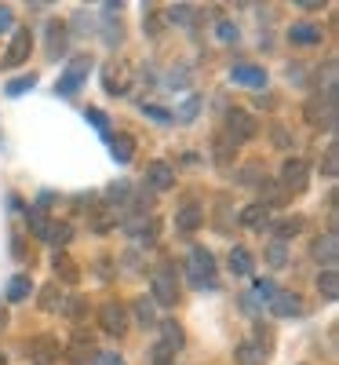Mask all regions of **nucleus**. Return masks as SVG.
<instances>
[{"instance_id":"obj_35","label":"nucleus","mask_w":339,"mask_h":365,"mask_svg":"<svg viewBox=\"0 0 339 365\" xmlns=\"http://www.w3.org/2000/svg\"><path fill=\"white\" fill-rule=\"evenodd\" d=\"M29 292H33V282H29L26 274H15V278L8 282V299H11V303H22V299H29Z\"/></svg>"},{"instance_id":"obj_9","label":"nucleus","mask_w":339,"mask_h":365,"mask_svg":"<svg viewBox=\"0 0 339 365\" xmlns=\"http://www.w3.org/2000/svg\"><path fill=\"white\" fill-rule=\"evenodd\" d=\"M120 223H125V230H128V237L135 241V245H153V241H157V220H153V212L150 216L132 212V216H125Z\"/></svg>"},{"instance_id":"obj_5","label":"nucleus","mask_w":339,"mask_h":365,"mask_svg":"<svg viewBox=\"0 0 339 365\" xmlns=\"http://www.w3.org/2000/svg\"><path fill=\"white\" fill-rule=\"evenodd\" d=\"M99 329L106 332V336H128V329H132V314H128V303H120V299H103V307H99Z\"/></svg>"},{"instance_id":"obj_4","label":"nucleus","mask_w":339,"mask_h":365,"mask_svg":"<svg viewBox=\"0 0 339 365\" xmlns=\"http://www.w3.org/2000/svg\"><path fill=\"white\" fill-rule=\"evenodd\" d=\"M277 182H281V190L292 197V194H303L306 187H311V161L292 154L281 161V172H277Z\"/></svg>"},{"instance_id":"obj_27","label":"nucleus","mask_w":339,"mask_h":365,"mask_svg":"<svg viewBox=\"0 0 339 365\" xmlns=\"http://www.w3.org/2000/svg\"><path fill=\"white\" fill-rule=\"evenodd\" d=\"M230 270L237 274V278H252L256 259H252V252L244 249V245H234V249H230Z\"/></svg>"},{"instance_id":"obj_43","label":"nucleus","mask_w":339,"mask_h":365,"mask_svg":"<svg viewBox=\"0 0 339 365\" xmlns=\"http://www.w3.org/2000/svg\"><path fill=\"white\" fill-rule=\"evenodd\" d=\"M197 110H201V96H190L187 103H182V106L175 110V117H172V120H194V117H197Z\"/></svg>"},{"instance_id":"obj_14","label":"nucleus","mask_w":339,"mask_h":365,"mask_svg":"<svg viewBox=\"0 0 339 365\" xmlns=\"http://www.w3.org/2000/svg\"><path fill=\"white\" fill-rule=\"evenodd\" d=\"M44 44H48V58H63L66 55V48H70V26L66 22H58V19H51L48 26H44Z\"/></svg>"},{"instance_id":"obj_11","label":"nucleus","mask_w":339,"mask_h":365,"mask_svg":"<svg viewBox=\"0 0 339 365\" xmlns=\"http://www.w3.org/2000/svg\"><path fill=\"white\" fill-rule=\"evenodd\" d=\"M142 182H146V190H150V194H165V190H172V187H175V165H168V161H150Z\"/></svg>"},{"instance_id":"obj_31","label":"nucleus","mask_w":339,"mask_h":365,"mask_svg":"<svg viewBox=\"0 0 339 365\" xmlns=\"http://www.w3.org/2000/svg\"><path fill=\"white\" fill-rule=\"evenodd\" d=\"M234 179L241 182V187H259V182L266 179V172H263V165H259V161H249V165L234 168Z\"/></svg>"},{"instance_id":"obj_13","label":"nucleus","mask_w":339,"mask_h":365,"mask_svg":"<svg viewBox=\"0 0 339 365\" xmlns=\"http://www.w3.org/2000/svg\"><path fill=\"white\" fill-rule=\"evenodd\" d=\"M266 307H270L273 318H299L306 311V303H303L299 292H273V299L266 303Z\"/></svg>"},{"instance_id":"obj_6","label":"nucleus","mask_w":339,"mask_h":365,"mask_svg":"<svg viewBox=\"0 0 339 365\" xmlns=\"http://www.w3.org/2000/svg\"><path fill=\"white\" fill-rule=\"evenodd\" d=\"M29 51H33V34H29V26H15L4 55H0V66H4V70L26 66L29 63Z\"/></svg>"},{"instance_id":"obj_30","label":"nucleus","mask_w":339,"mask_h":365,"mask_svg":"<svg viewBox=\"0 0 339 365\" xmlns=\"http://www.w3.org/2000/svg\"><path fill=\"white\" fill-rule=\"evenodd\" d=\"M128 314H135V322H139L142 329H153V325H157V307H153V299H146V296H139V299L132 303Z\"/></svg>"},{"instance_id":"obj_22","label":"nucleus","mask_w":339,"mask_h":365,"mask_svg":"<svg viewBox=\"0 0 339 365\" xmlns=\"http://www.w3.org/2000/svg\"><path fill=\"white\" fill-rule=\"evenodd\" d=\"M230 81H234V84H244V88H263V84H266V70L241 63V66L230 70Z\"/></svg>"},{"instance_id":"obj_20","label":"nucleus","mask_w":339,"mask_h":365,"mask_svg":"<svg viewBox=\"0 0 339 365\" xmlns=\"http://www.w3.org/2000/svg\"><path fill=\"white\" fill-rule=\"evenodd\" d=\"M270 230H273V241L288 245L292 237L303 234V216H281V220H273V223H270Z\"/></svg>"},{"instance_id":"obj_46","label":"nucleus","mask_w":339,"mask_h":365,"mask_svg":"<svg viewBox=\"0 0 339 365\" xmlns=\"http://www.w3.org/2000/svg\"><path fill=\"white\" fill-rule=\"evenodd\" d=\"M11 256H15L19 263H29V259H33V256L26 252V237H22V234H15V237H11Z\"/></svg>"},{"instance_id":"obj_51","label":"nucleus","mask_w":339,"mask_h":365,"mask_svg":"<svg viewBox=\"0 0 339 365\" xmlns=\"http://www.w3.org/2000/svg\"><path fill=\"white\" fill-rule=\"evenodd\" d=\"M288 81L303 84V81H306V63H292V66H288Z\"/></svg>"},{"instance_id":"obj_32","label":"nucleus","mask_w":339,"mask_h":365,"mask_svg":"<svg viewBox=\"0 0 339 365\" xmlns=\"http://www.w3.org/2000/svg\"><path fill=\"white\" fill-rule=\"evenodd\" d=\"M26 227H29V234H33V237H48V227H51V220L44 216V212L33 205V208H26Z\"/></svg>"},{"instance_id":"obj_54","label":"nucleus","mask_w":339,"mask_h":365,"mask_svg":"<svg viewBox=\"0 0 339 365\" xmlns=\"http://www.w3.org/2000/svg\"><path fill=\"white\" fill-rule=\"evenodd\" d=\"M296 8H303V11H318V8H325V4H321V0H299Z\"/></svg>"},{"instance_id":"obj_37","label":"nucleus","mask_w":339,"mask_h":365,"mask_svg":"<svg viewBox=\"0 0 339 365\" xmlns=\"http://www.w3.org/2000/svg\"><path fill=\"white\" fill-rule=\"evenodd\" d=\"M321 175L325 179H335L339 175V146L335 143H328L325 154H321Z\"/></svg>"},{"instance_id":"obj_41","label":"nucleus","mask_w":339,"mask_h":365,"mask_svg":"<svg viewBox=\"0 0 339 365\" xmlns=\"http://www.w3.org/2000/svg\"><path fill=\"white\" fill-rule=\"evenodd\" d=\"M190 19H194L190 4H172L168 8V22H175V26H190Z\"/></svg>"},{"instance_id":"obj_36","label":"nucleus","mask_w":339,"mask_h":365,"mask_svg":"<svg viewBox=\"0 0 339 365\" xmlns=\"http://www.w3.org/2000/svg\"><path fill=\"white\" fill-rule=\"evenodd\" d=\"M103 41H106L110 48H117L120 41H125V26H120V19L103 15Z\"/></svg>"},{"instance_id":"obj_16","label":"nucleus","mask_w":339,"mask_h":365,"mask_svg":"<svg viewBox=\"0 0 339 365\" xmlns=\"http://www.w3.org/2000/svg\"><path fill=\"white\" fill-rule=\"evenodd\" d=\"M204 227V208L197 201H187L179 212H175V230L179 234H197Z\"/></svg>"},{"instance_id":"obj_44","label":"nucleus","mask_w":339,"mask_h":365,"mask_svg":"<svg viewBox=\"0 0 339 365\" xmlns=\"http://www.w3.org/2000/svg\"><path fill=\"white\" fill-rule=\"evenodd\" d=\"M37 84V73H26V77H15V81H8V96H22V91H29V88H33Z\"/></svg>"},{"instance_id":"obj_28","label":"nucleus","mask_w":339,"mask_h":365,"mask_svg":"<svg viewBox=\"0 0 339 365\" xmlns=\"http://www.w3.org/2000/svg\"><path fill=\"white\" fill-rule=\"evenodd\" d=\"M110 150H113V161L128 165V161L135 158V135H128V132H117V135L110 139Z\"/></svg>"},{"instance_id":"obj_53","label":"nucleus","mask_w":339,"mask_h":365,"mask_svg":"<svg viewBox=\"0 0 339 365\" xmlns=\"http://www.w3.org/2000/svg\"><path fill=\"white\" fill-rule=\"evenodd\" d=\"M11 26H15L11 11H8V8H0V34H4V29H11Z\"/></svg>"},{"instance_id":"obj_50","label":"nucleus","mask_w":339,"mask_h":365,"mask_svg":"<svg viewBox=\"0 0 339 365\" xmlns=\"http://www.w3.org/2000/svg\"><path fill=\"white\" fill-rule=\"evenodd\" d=\"M88 120H95V128L110 139V132H106V113H103V110H88Z\"/></svg>"},{"instance_id":"obj_47","label":"nucleus","mask_w":339,"mask_h":365,"mask_svg":"<svg viewBox=\"0 0 339 365\" xmlns=\"http://www.w3.org/2000/svg\"><path fill=\"white\" fill-rule=\"evenodd\" d=\"M142 113H146V117H153V120H161V125H172V113H168V110H161V106H142Z\"/></svg>"},{"instance_id":"obj_34","label":"nucleus","mask_w":339,"mask_h":365,"mask_svg":"<svg viewBox=\"0 0 339 365\" xmlns=\"http://www.w3.org/2000/svg\"><path fill=\"white\" fill-rule=\"evenodd\" d=\"M70 237H73V227H70V223H55V220H51V227H48V237H44V241H48V245H55L58 252H63V249L70 245Z\"/></svg>"},{"instance_id":"obj_2","label":"nucleus","mask_w":339,"mask_h":365,"mask_svg":"<svg viewBox=\"0 0 339 365\" xmlns=\"http://www.w3.org/2000/svg\"><path fill=\"white\" fill-rule=\"evenodd\" d=\"M150 299L153 307H175L179 303V270L172 263H161L150 274Z\"/></svg>"},{"instance_id":"obj_15","label":"nucleus","mask_w":339,"mask_h":365,"mask_svg":"<svg viewBox=\"0 0 339 365\" xmlns=\"http://www.w3.org/2000/svg\"><path fill=\"white\" fill-rule=\"evenodd\" d=\"M288 41H292L296 48H314V44L325 41V29H321L318 22H292V26H288Z\"/></svg>"},{"instance_id":"obj_39","label":"nucleus","mask_w":339,"mask_h":365,"mask_svg":"<svg viewBox=\"0 0 339 365\" xmlns=\"http://www.w3.org/2000/svg\"><path fill=\"white\" fill-rule=\"evenodd\" d=\"M273 292H277V289H273V282H270V278H256L252 292H244V296H249L252 303H256V299H259V303H270V299H273Z\"/></svg>"},{"instance_id":"obj_19","label":"nucleus","mask_w":339,"mask_h":365,"mask_svg":"<svg viewBox=\"0 0 339 365\" xmlns=\"http://www.w3.org/2000/svg\"><path fill=\"white\" fill-rule=\"evenodd\" d=\"M237 223H241V227H249V230H263V227L270 223V208H266L263 201L244 205V208H241V216H237Z\"/></svg>"},{"instance_id":"obj_48","label":"nucleus","mask_w":339,"mask_h":365,"mask_svg":"<svg viewBox=\"0 0 339 365\" xmlns=\"http://www.w3.org/2000/svg\"><path fill=\"white\" fill-rule=\"evenodd\" d=\"M95 365H128V361L120 358V354H113V351H99L95 354Z\"/></svg>"},{"instance_id":"obj_23","label":"nucleus","mask_w":339,"mask_h":365,"mask_svg":"<svg viewBox=\"0 0 339 365\" xmlns=\"http://www.w3.org/2000/svg\"><path fill=\"white\" fill-rule=\"evenodd\" d=\"M234 361L237 365H263L266 361V347L259 340H244V344L234 347Z\"/></svg>"},{"instance_id":"obj_52","label":"nucleus","mask_w":339,"mask_h":365,"mask_svg":"<svg viewBox=\"0 0 339 365\" xmlns=\"http://www.w3.org/2000/svg\"><path fill=\"white\" fill-rule=\"evenodd\" d=\"M256 106H263V110H273V106H277V99L270 96V91H263V96H256Z\"/></svg>"},{"instance_id":"obj_38","label":"nucleus","mask_w":339,"mask_h":365,"mask_svg":"<svg viewBox=\"0 0 339 365\" xmlns=\"http://www.w3.org/2000/svg\"><path fill=\"white\" fill-rule=\"evenodd\" d=\"M63 314L73 318V322H84V314H88V299H84V296H70V299H63Z\"/></svg>"},{"instance_id":"obj_1","label":"nucleus","mask_w":339,"mask_h":365,"mask_svg":"<svg viewBox=\"0 0 339 365\" xmlns=\"http://www.w3.org/2000/svg\"><path fill=\"white\" fill-rule=\"evenodd\" d=\"M303 120L318 132H335L339 125V99H328V96H314L303 103Z\"/></svg>"},{"instance_id":"obj_33","label":"nucleus","mask_w":339,"mask_h":365,"mask_svg":"<svg viewBox=\"0 0 339 365\" xmlns=\"http://www.w3.org/2000/svg\"><path fill=\"white\" fill-rule=\"evenodd\" d=\"M263 259H266L270 270H285V267H288V245H281V241H270L266 252H263Z\"/></svg>"},{"instance_id":"obj_10","label":"nucleus","mask_w":339,"mask_h":365,"mask_svg":"<svg viewBox=\"0 0 339 365\" xmlns=\"http://www.w3.org/2000/svg\"><path fill=\"white\" fill-rule=\"evenodd\" d=\"M91 66H95V63H91V55H77L73 63L66 66V73L58 77L55 91H58V96H73V91L84 84V77H88V70H91Z\"/></svg>"},{"instance_id":"obj_40","label":"nucleus","mask_w":339,"mask_h":365,"mask_svg":"<svg viewBox=\"0 0 339 365\" xmlns=\"http://www.w3.org/2000/svg\"><path fill=\"white\" fill-rule=\"evenodd\" d=\"M215 34H219V41H223V44H237L241 29H237L230 19H219V22H215Z\"/></svg>"},{"instance_id":"obj_49","label":"nucleus","mask_w":339,"mask_h":365,"mask_svg":"<svg viewBox=\"0 0 339 365\" xmlns=\"http://www.w3.org/2000/svg\"><path fill=\"white\" fill-rule=\"evenodd\" d=\"M270 135H273V143H277V146H285V150H292V135H288V132H285L281 125H273V128H270Z\"/></svg>"},{"instance_id":"obj_25","label":"nucleus","mask_w":339,"mask_h":365,"mask_svg":"<svg viewBox=\"0 0 339 365\" xmlns=\"http://www.w3.org/2000/svg\"><path fill=\"white\" fill-rule=\"evenodd\" d=\"M157 344H165L168 351H182L187 347V332H182V325L175 322V318H165L161 322V340Z\"/></svg>"},{"instance_id":"obj_24","label":"nucleus","mask_w":339,"mask_h":365,"mask_svg":"<svg viewBox=\"0 0 339 365\" xmlns=\"http://www.w3.org/2000/svg\"><path fill=\"white\" fill-rule=\"evenodd\" d=\"M51 270H55V282H66V285H77V282H80V267H77L66 252H55Z\"/></svg>"},{"instance_id":"obj_8","label":"nucleus","mask_w":339,"mask_h":365,"mask_svg":"<svg viewBox=\"0 0 339 365\" xmlns=\"http://www.w3.org/2000/svg\"><path fill=\"white\" fill-rule=\"evenodd\" d=\"M26 354L33 365H55L58 358H63V344H58L55 336H48V332H41V336H33L26 344Z\"/></svg>"},{"instance_id":"obj_21","label":"nucleus","mask_w":339,"mask_h":365,"mask_svg":"<svg viewBox=\"0 0 339 365\" xmlns=\"http://www.w3.org/2000/svg\"><path fill=\"white\" fill-rule=\"evenodd\" d=\"M103 84H106L110 96H125V91H128V66L110 63V66L103 70Z\"/></svg>"},{"instance_id":"obj_12","label":"nucleus","mask_w":339,"mask_h":365,"mask_svg":"<svg viewBox=\"0 0 339 365\" xmlns=\"http://www.w3.org/2000/svg\"><path fill=\"white\" fill-rule=\"evenodd\" d=\"M63 354H66L73 365H88V361H95L99 351H95V340H91L84 329H77V332H73V340L63 347Z\"/></svg>"},{"instance_id":"obj_3","label":"nucleus","mask_w":339,"mask_h":365,"mask_svg":"<svg viewBox=\"0 0 339 365\" xmlns=\"http://www.w3.org/2000/svg\"><path fill=\"white\" fill-rule=\"evenodd\" d=\"M187 278H190V285L194 289H215L219 285V274H215V256L208 252V249H190V256H187Z\"/></svg>"},{"instance_id":"obj_42","label":"nucleus","mask_w":339,"mask_h":365,"mask_svg":"<svg viewBox=\"0 0 339 365\" xmlns=\"http://www.w3.org/2000/svg\"><path fill=\"white\" fill-rule=\"evenodd\" d=\"M150 365H175V351H168L165 344L150 347Z\"/></svg>"},{"instance_id":"obj_26","label":"nucleus","mask_w":339,"mask_h":365,"mask_svg":"<svg viewBox=\"0 0 339 365\" xmlns=\"http://www.w3.org/2000/svg\"><path fill=\"white\" fill-rule=\"evenodd\" d=\"M318 292H321L325 303H335V299H339V270H335V267H321V274H318Z\"/></svg>"},{"instance_id":"obj_7","label":"nucleus","mask_w":339,"mask_h":365,"mask_svg":"<svg viewBox=\"0 0 339 365\" xmlns=\"http://www.w3.org/2000/svg\"><path fill=\"white\" fill-rule=\"evenodd\" d=\"M223 125H226V139L237 146V143H252L256 135H259V125H256V117L249 113V110H241V106H234V110H226V117H223Z\"/></svg>"},{"instance_id":"obj_45","label":"nucleus","mask_w":339,"mask_h":365,"mask_svg":"<svg viewBox=\"0 0 339 365\" xmlns=\"http://www.w3.org/2000/svg\"><path fill=\"white\" fill-rule=\"evenodd\" d=\"M128 197H132V182H128V179L113 182V187L106 190V201H128Z\"/></svg>"},{"instance_id":"obj_18","label":"nucleus","mask_w":339,"mask_h":365,"mask_svg":"<svg viewBox=\"0 0 339 365\" xmlns=\"http://www.w3.org/2000/svg\"><path fill=\"white\" fill-rule=\"evenodd\" d=\"M311 256H314L321 267H335V259H339V241H335V234H318V237L311 241Z\"/></svg>"},{"instance_id":"obj_29","label":"nucleus","mask_w":339,"mask_h":365,"mask_svg":"<svg viewBox=\"0 0 339 365\" xmlns=\"http://www.w3.org/2000/svg\"><path fill=\"white\" fill-rule=\"evenodd\" d=\"M37 296H41V299H37V307H41V311H48V314L63 311V299H66V296H63V289H58V282H48Z\"/></svg>"},{"instance_id":"obj_17","label":"nucleus","mask_w":339,"mask_h":365,"mask_svg":"<svg viewBox=\"0 0 339 365\" xmlns=\"http://www.w3.org/2000/svg\"><path fill=\"white\" fill-rule=\"evenodd\" d=\"M234 161H237V146L219 132L212 139V165L219 168V172H234Z\"/></svg>"}]
</instances>
